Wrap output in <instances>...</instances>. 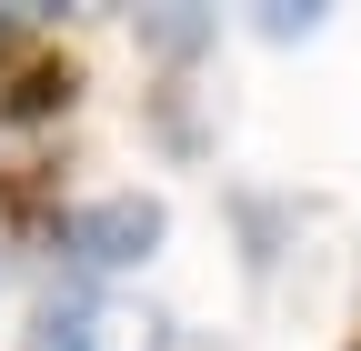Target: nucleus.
Returning <instances> with one entry per match:
<instances>
[{"label": "nucleus", "mask_w": 361, "mask_h": 351, "mask_svg": "<svg viewBox=\"0 0 361 351\" xmlns=\"http://www.w3.org/2000/svg\"><path fill=\"white\" fill-rule=\"evenodd\" d=\"M171 241V201L161 191H101L61 221V251L80 271H141V261Z\"/></svg>", "instance_id": "f257e3e1"}, {"label": "nucleus", "mask_w": 361, "mask_h": 351, "mask_svg": "<svg viewBox=\"0 0 361 351\" xmlns=\"http://www.w3.org/2000/svg\"><path fill=\"white\" fill-rule=\"evenodd\" d=\"M40 351H171L161 341V312H141V301H121V291H61V301H40Z\"/></svg>", "instance_id": "f03ea898"}, {"label": "nucleus", "mask_w": 361, "mask_h": 351, "mask_svg": "<svg viewBox=\"0 0 361 351\" xmlns=\"http://www.w3.org/2000/svg\"><path fill=\"white\" fill-rule=\"evenodd\" d=\"M80 101V61L61 51V40H40V51L0 80V130H20V121H61Z\"/></svg>", "instance_id": "7ed1b4c3"}, {"label": "nucleus", "mask_w": 361, "mask_h": 351, "mask_svg": "<svg viewBox=\"0 0 361 351\" xmlns=\"http://www.w3.org/2000/svg\"><path fill=\"white\" fill-rule=\"evenodd\" d=\"M0 221L11 231H30V241H61V161H11L0 171Z\"/></svg>", "instance_id": "20e7f679"}, {"label": "nucleus", "mask_w": 361, "mask_h": 351, "mask_svg": "<svg viewBox=\"0 0 361 351\" xmlns=\"http://www.w3.org/2000/svg\"><path fill=\"white\" fill-rule=\"evenodd\" d=\"M211 11H141V51H161V61H191V51H211Z\"/></svg>", "instance_id": "39448f33"}, {"label": "nucleus", "mask_w": 361, "mask_h": 351, "mask_svg": "<svg viewBox=\"0 0 361 351\" xmlns=\"http://www.w3.org/2000/svg\"><path fill=\"white\" fill-rule=\"evenodd\" d=\"M261 30H271V40H311V30H322V11H261Z\"/></svg>", "instance_id": "423d86ee"}, {"label": "nucleus", "mask_w": 361, "mask_h": 351, "mask_svg": "<svg viewBox=\"0 0 361 351\" xmlns=\"http://www.w3.org/2000/svg\"><path fill=\"white\" fill-rule=\"evenodd\" d=\"M341 351H361V321H351V341H341Z\"/></svg>", "instance_id": "0eeeda50"}]
</instances>
